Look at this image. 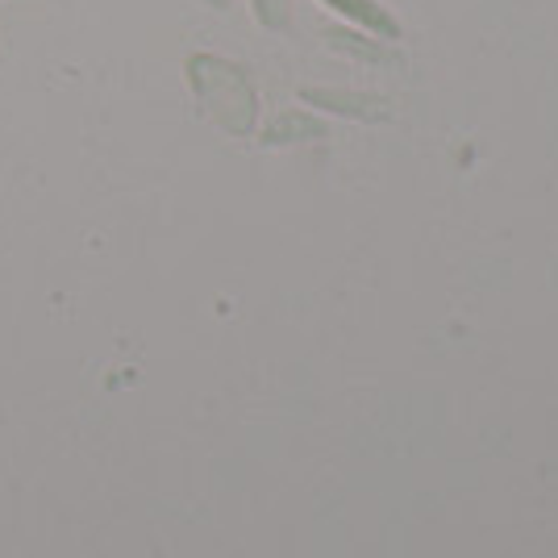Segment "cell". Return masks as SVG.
<instances>
[{"label": "cell", "mask_w": 558, "mask_h": 558, "mask_svg": "<svg viewBox=\"0 0 558 558\" xmlns=\"http://www.w3.org/2000/svg\"><path fill=\"white\" fill-rule=\"evenodd\" d=\"M322 4H329L333 13H342V17H350V22H359L363 29H372V34L400 38V25H396L375 0H322Z\"/></svg>", "instance_id": "6da1fadb"}, {"label": "cell", "mask_w": 558, "mask_h": 558, "mask_svg": "<svg viewBox=\"0 0 558 558\" xmlns=\"http://www.w3.org/2000/svg\"><path fill=\"white\" fill-rule=\"evenodd\" d=\"M255 4V17L267 29H279V25H288V0H251Z\"/></svg>", "instance_id": "7a4b0ae2"}]
</instances>
